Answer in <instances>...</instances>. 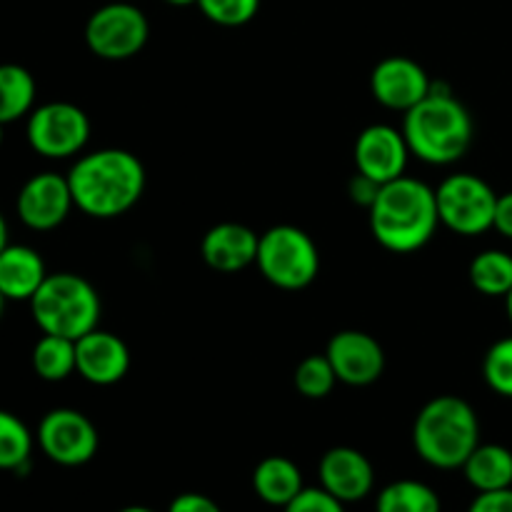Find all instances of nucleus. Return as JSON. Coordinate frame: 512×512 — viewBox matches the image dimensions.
<instances>
[{
  "label": "nucleus",
  "mask_w": 512,
  "mask_h": 512,
  "mask_svg": "<svg viewBox=\"0 0 512 512\" xmlns=\"http://www.w3.org/2000/svg\"><path fill=\"white\" fill-rule=\"evenodd\" d=\"M73 203L90 218L110 220L128 213L145 190V168L138 155L103 148L83 155L68 173Z\"/></svg>",
  "instance_id": "f257e3e1"
},
{
  "label": "nucleus",
  "mask_w": 512,
  "mask_h": 512,
  "mask_svg": "<svg viewBox=\"0 0 512 512\" xmlns=\"http://www.w3.org/2000/svg\"><path fill=\"white\" fill-rule=\"evenodd\" d=\"M368 213L373 238L390 253H415L425 248L440 225L435 190L408 175L380 185Z\"/></svg>",
  "instance_id": "f03ea898"
},
{
  "label": "nucleus",
  "mask_w": 512,
  "mask_h": 512,
  "mask_svg": "<svg viewBox=\"0 0 512 512\" xmlns=\"http://www.w3.org/2000/svg\"><path fill=\"white\" fill-rule=\"evenodd\" d=\"M473 118L448 90L433 88L405 113L403 135L410 153L430 165L458 163L473 145Z\"/></svg>",
  "instance_id": "7ed1b4c3"
},
{
  "label": "nucleus",
  "mask_w": 512,
  "mask_h": 512,
  "mask_svg": "<svg viewBox=\"0 0 512 512\" xmlns=\"http://www.w3.org/2000/svg\"><path fill=\"white\" fill-rule=\"evenodd\" d=\"M413 445L433 468H463L480 445V423L473 405L458 395H440L425 403L415 418Z\"/></svg>",
  "instance_id": "20e7f679"
},
{
  "label": "nucleus",
  "mask_w": 512,
  "mask_h": 512,
  "mask_svg": "<svg viewBox=\"0 0 512 512\" xmlns=\"http://www.w3.org/2000/svg\"><path fill=\"white\" fill-rule=\"evenodd\" d=\"M30 310L43 333L80 340L98 328L100 295L80 275L53 273L30 298Z\"/></svg>",
  "instance_id": "39448f33"
},
{
  "label": "nucleus",
  "mask_w": 512,
  "mask_h": 512,
  "mask_svg": "<svg viewBox=\"0 0 512 512\" xmlns=\"http://www.w3.org/2000/svg\"><path fill=\"white\" fill-rule=\"evenodd\" d=\"M260 273L280 290H303L318 278L320 253L305 230L295 225H275L260 235L258 243Z\"/></svg>",
  "instance_id": "423d86ee"
},
{
  "label": "nucleus",
  "mask_w": 512,
  "mask_h": 512,
  "mask_svg": "<svg viewBox=\"0 0 512 512\" xmlns=\"http://www.w3.org/2000/svg\"><path fill=\"white\" fill-rule=\"evenodd\" d=\"M440 223L453 233L473 238L493 228L498 195L473 173H455L435 190Z\"/></svg>",
  "instance_id": "0eeeda50"
},
{
  "label": "nucleus",
  "mask_w": 512,
  "mask_h": 512,
  "mask_svg": "<svg viewBox=\"0 0 512 512\" xmlns=\"http://www.w3.org/2000/svg\"><path fill=\"white\" fill-rule=\"evenodd\" d=\"M150 23L138 5L113 0L95 10L85 23V43L103 60H128L145 48Z\"/></svg>",
  "instance_id": "6e6552de"
},
{
  "label": "nucleus",
  "mask_w": 512,
  "mask_h": 512,
  "mask_svg": "<svg viewBox=\"0 0 512 512\" xmlns=\"http://www.w3.org/2000/svg\"><path fill=\"white\" fill-rule=\"evenodd\" d=\"M90 138V120L83 108L65 100L45 103L30 110L28 143L43 158H70L85 148Z\"/></svg>",
  "instance_id": "1a4fd4ad"
},
{
  "label": "nucleus",
  "mask_w": 512,
  "mask_h": 512,
  "mask_svg": "<svg viewBox=\"0 0 512 512\" xmlns=\"http://www.w3.org/2000/svg\"><path fill=\"white\" fill-rule=\"evenodd\" d=\"M38 445L53 463L78 468L95 458L100 438L88 415L73 408H58L40 420Z\"/></svg>",
  "instance_id": "9d476101"
},
{
  "label": "nucleus",
  "mask_w": 512,
  "mask_h": 512,
  "mask_svg": "<svg viewBox=\"0 0 512 512\" xmlns=\"http://www.w3.org/2000/svg\"><path fill=\"white\" fill-rule=\"evenodd\" d=\"M370 90L383 108L408 113L433 90V83L418 60L405 58V55H390L373 68Z\"/></svg>",
  "instance_id": "9b49d317"
},
{
  "label": "nucleus",
  "mask_w": 512,
  "mask_h": 512,
  "mask_svg": "<svg viewBox=\"0 0 512 512\" xmlns=\"http://www.w3.org/2000/svg\"><path fill=\"white\" fill-rule=\"evenodd\" d=\"M330 365H333L338 383L363 388L373 385L385 370V353L383 345L373 335L363 330H340L330 338L328 350Z\"/></svg>",
  "instance_id": "f8f14e48"
},
{
  "label": "nucleus",
  "mask_w": 512,
  "mask_h": 512,
  "mask_svg": "<svg viewBox=\"0 0 512 512\" xmlns=\"http://www.w3.org/2000/svg\"><path fill=\"white\" fill-rule=\"evenodd\" d=\"M408 158V140L403 130H395L393 125H370L355 140V168L380 185L405 175Z\"/></svg>",
  "instance_id": "ddd939ff"
},
{
  "label": "nucleus",
  "mask_w": 512,
  "mask_h": 512,
  "mask_svg": "<svg viewBox=\"0 0 512 512\" xmlns=\"http://www.w3.org/2000/svg\"><path fill=\"white\" fill-rule=\"evenodd\" d=\"M68 175L38 173L20 188L18 193V218L33 230H53L65 223L73 208Z\"/></svg>",
  "instance_id": "4468645a"
},
{
  "label": "nucleus",
  "mask_w": 512,
  "mask_h": 512,
  "mask_svg": "<svg viewBox=\"0 0 512 512\" xmlns=\"http://www.w3.org/2000/svg\"><path fill=\"white\" fill-rule=\"evenodd\" d=\"M130 368V350L108 330H90L75 340V373L93 385H115Z\"/></svg>",
  "instance_id": "2eb2a0df"
},
{
  "label": "nucleus",
  "mask_w": 512,
  "mask_h": 512,
  "mask_svg": "<svg viewBox=\"0 0 512 512\" xmlns=\"http://www.w3.org/2000/svg\"><path fill=\"white\" fill-rule=\"evenodd\" d=\"M320 488L328 490L340 503H358L368 498L375 485V470L370 460L355 448H330L318 465Z\"/></svg>",
  "instance_id": "dca6fc26"
},
{
  "label": "nucleus",
  "mask_w": 512,
  "mask_h": 512,
  "mask_svg": "<svg viewBox=\"0 0 512 512\" xmlns=\"http://www.w3.org/2000/svg\"><path fill=\"white\" fill-rule=\"evenodd\" d=\"M260 235L243 223H220L205 233L200 243L203 260L218 273H238L258 258Z\"/></svg>",
  "instance_id": "f3484780"
},
{
  "label": "nucleus",
  "mask_w": 512,
  "mask_h": 512,
  "mask_svg": "<svg viewBox=\"0 0 512 512\" xmlns=\"http://www.w3.org/2000/svg\"><path fill=\"white\" fill-rule=\"evenodd\" d=\"M45 263L28 245H5L0 253V293L5 300H28L45 283Z\"/></svg>",
  "instance_id": "a211bd4d"
},
{
  "label": "nucleus",
  "mask_w": 512,
  "mask_h": 512,
  "mask_svg": "<svg viewBox=\"0 0 512 512\" xmlns=\"http://www.w3.org/2000/svg\"><path fill=\"white\" fill-rule=\"evenodd\" d=\"M303 473L298 465L283 455H270L260 460L253 470V490L263 503L285 508L303 490Z\"/></svg>",
  "instance_id": "6ab92c4d"
},
{
  "label": "nucleus",
  "mask_w": 512,
  "mask_h": 512,
  "mask_svg": "<svg viewBox=\"0 0 512 512\" xmlns=\"http://www.w3.org/2000/svg\"><path fill=\"white\" fill-rule=\"evenodd\" d=\"M460 470L478 493L512 488V453L505 445H478Z\"/></svg>",
  "instance_id": "aec40b11"
},
{
  "label": "nucleus",
  "mask_w": 512,
  "mask_h": 512,
  "mask_svg": "<svg viewBox=\"0 0 512 512\" xmlns=\"http://www.w3.org/2000/svg\"><path fill=\"white\" fill-rule=\"evenodd\" d=\"M35 80L23 65H0V123H13L33 110Z\"/></svg>",
  "instance_id": "412c9836"
},
{
  "label": "nucleus",
  "mask_w": 512,
  "mask_h": 512,
  "mask_svg": "<svg viewBox=\"0 0 512 512\" xmlns=\"http://www.w3.org/2000/svg\"><path fill=\"white\" fill-rule=\"evenodd\" d=\"M438 493L420 480H395L385 485L375 503V512H440Z\"/></svg>",
  "instance_id": "4be33fe9"
},
{
  "label": "nucleus",
  "mask_w": 512,
  "mask_h": 512,
  "mask_svg": "<svg viewBox=\"0 0 512 512\" xmlns=\"http://www.w3.org/2000/svg\"><path fill=\"white\" fill-rule=\"evenodd\" d=\"M468 275L478 293L505 298L512 290V255L505 250H483L473 258Z\"/></svg>",
  "instance_id": "5701e85b"
},
{
  "label": "nucleus",
  "mask_w": 512,
  "mask_h": 512,
  "mask_svg": "<svg viewBox=\"0 0 512 512\" xmlns=\"http://www.w3.org/2000/svg\"><path fill=\"white\" fill-rule=\"evenodd\" d=\"M33 368L38 378L48 383H60L68 375L75 373V340L63 335H48L35 343L33 348Z\"/></svg>",
  "instance_id": "b1692460"
},
{
  "label": "nucleus",
  "mask_w": 512,
  "mask_h": 512,
  "mask_svg": "<svg viewBox=\"0 0 512 512\" xmlns=\"http://www.w3.org/2000/svg\"><path fill=\"white\" fill-rule=\"evenodd\" d=\"M33 453V435L18 415L0 410V470H20Z\"/></svg>",
  "instance_id": "393cba45"
},
{
  "label": "nucleus",
  "mask_w": 512,
  "mask_h": 512,
  "mask_svg": "<svg viewBox=\"0 0 512 512\" xmlns=\"http://www.w3.org/2000/svg\"><path fill=\"white\" fill-rule=\"evenodd\" d=\"M338 375L330 365L328 355H308L303 363L295 368V388L303 398L320 400L333 393Z\"/></svg>",
  "instance_id": "a878e982"
},
{
  "label": "nucleus",
  "mask_w": 512,
  "mask_h": 512,
  "mask_svg": "<svg viewBox=\"0 0 512 512\" xmlns=\"http://www.w3.org/2000/svg\"><path fill=\"white\" fill-rule=\"evenodd\" d=\"M483 378L493 393L503 395V398H512V335L498 340L485 353Z\"/></svg>",
  "instance_id": "bb28decb"
},
{
  "label": "nucleus",
  "mask_w": 512,
  "mask_h": 512,
  "mask_svg": "<svg viewBox=\"0 0 512 512\" xmlns=\"http://www.w3.org/2000/svg\"><path fill=\"white\" fill-rule=\"evenodd\" d=\"M198 8L210 23L240 28L258 15L260 0H198Z\"/></svg>",
  "instance_id": "cd10ccee"
},
{
  "label": "nucleus",
  "mask_w": 512,
  "mask_h": 512,
  "mask_svg": "<svg viewBox=\"0 0 512 512\" xmlns=\"http://www.w3.org/2000/svg\"><path fill=\"white\" fill-rule=\"evenodd\" d=\"M345 503L323 488H303L298 498L290 500L283 512H345Z\"/></svg>",
  "instance_id": "c85d7f7f"
},
{
  "label": "nucleus",
  "mask_w": 512,
  "mask_h": 512,
  "mask_svg": "<svg viewBox=\"0 0 512 512\" xmlns=\"http://www.w3.org/2000/svg\"><path fill=\"white\" fill-rule=\"evenodd\" d=\"M468 512H512V488L478 493Z\"/></svg>",
  "instance_id": "c756f323"
},
{
  "label": "nucleus",
  "mask_w": 512,
  "mask_h": 512,
  "mask_svg": "<svg viewBox=\"0 0 512 512\" xmlns=\"http://www.w3.org/2000/svg\"><path fill=\"white\" fill-rule=\"evenodd\" d=\"M348 193H350V200H353V203L370 208V205L375 203V198H378L380 183H375V180L368 178V175L355 173L353 180L348 183Z\"/></svg>",
  "instance_id": "7c9ffc66"
},
{
  "label": "nucleus",
  "mask_w": 512,
  "mask_h": 512,
  "mask_svg": "<svg viewBox=\"0 0 512 512\" xmlns=\"http://www.w3.org/2000/svg\"><path fill=\"white\" fill-rule=\"evenodd\" d=\"M168 512H223L213 498L200 493H183L170 503Z\"/></svg>",
  "instance_id": "2f4dec72"
},
{
  "label": "nucleus",
  "mask_w": 512,
  "mask_h": 512,
  "mask_svg": "<svg viewBox=\"0 0 512 512\" xmlns=\"http://www.w3.org/2000/svg\"><path fill=\"white\" fill-rule=\"evenodd\" d=\"M493 228L498 230L503 238L512 240V190L510 193L498 195V205H495V220Z\"/></svg>",
  "instance_id": "473e14b6"
},
{
  "label": "nucleus",
  "mask_w": 512,
  "mask_h": 512,
  "mask_svg": "<svg viewBox=\"0 0 512 512\" xmlns=\"http://www.w3.org/2000/svg\"><path fill=\"white\" fill-rule=\"evenodd\" d=\"M5 245H8V223H5L3 213H0V253L5 250Z\"/></svg>",
  "instance_id": "72a5a7b5"
},
{
  "label": "nucleus",
  "mask_w": 512,
  "mask_h": 512,
  "mask_svg": "<svg viewBox=\"0 0 512 512\" xmlns=\"http://www.w3.org/2000/svg\"><path fill=\"white\" fill-rule=\"evenodd\" d=\"M168 5H175V8H188V5H198V0H165Z\"/></svg>",
  "instance_id": "f704fd0d"
},
{
  "label": "nucleus",
  "mask_w": 512,
  "mask_h": 512,
  "mask_svg": "<svg viewBox=\"0 0 512 512\" xmlns=\"http://www.w3.org/2000/svg\"><path fill=\"white\" fill-rule=\"evenodd\" d=\"M118 512H155V510L145 508V505H130V508H123V510H118Z\"/></svg>",
  "instance_id": "c9c22d12"
},
{
  "label": "nucleus",
  "mask_w": 512,
  "mask_h": 512,
  "mask_svg": "<svg viewBox=\"0 0 512 512\" xmlns=\"http://www.w3.org/2000/svg\"><path fill=\"white\" fill-rule=\"evenodd\" d=\"M505 310H508V320H510V325H512V290L508 295H505Z\"/></svg>",
  "instance_id": "e433bc0d"
},
{
  "label": "nucleus",
  "mask_w": 512,
  "mask_h": 512,
  "mask_svg": "<svg viewBox=\"0 0 512 512\" xmlns=\"http://www.w3.org/2000/svg\"><path fill=\"white\" fill-rule=\"evenodd\" d=\"M3 305H5V295L0 293V315H3Z\"/></svg>",
  "instance_id": "4c0bfd02"
},
{
  "label": "nucleus",
  "mask_w": 512,
  "mask_h": 512,
  "mask_svg": "<svg viewBox=\"0 0 512 512\" xmlns=\"http://www.w3.org/2000/svg\"><path fill=\"white\" fill-rule=\"evenodd\" d=\"M0 145H3V123H0Z\"/></svg>",
  "instance_id": "58836bf2"
},
{
  "label": "nucleus",
  "mask_w": 512,
  "mask_h": 512,
  "mask_svg": "<svg viewBox=\"0 0 512 512\" xmlns=\"http://www.w3.org/2000/svg\"><path fill=\"white\" fill-rule=\"evenodd\" d=\"M128 3H133V0H128Z\"/></svg>",
  "instance_id": "ea45409f"
}]
</instances>
